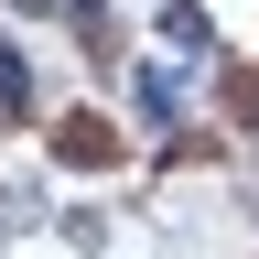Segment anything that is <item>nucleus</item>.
Masks as SVG:
<instances>
[{
    "instance_id": "nucleus-1",
    "label": "nucleus",
    "mask_w": 259,
    "mask_h": 259,
    "mask_svg": "<svg viewBox=\"0 0 259 259\" xmlns=\"http://www.w3.org/2000/svg\"><path fill=\"white\" fill-rule=\"evenodd\" d=\"M162 32H173V44H205V11H194V0H162Z\"/></svg>"
},
{
    "instance_id": "nucleus-2",
    "label": "nucleus",
    "mask_w": 259,
    "mask_h": 259,
    "mask_svg": "<svg viewBox=\"0 0 259 259\" xmlns=\"http://www.w3.org/2000/svg\"><path fill=\"white\" fill-rule=\"evenodd\" d=\"M22 97H32V76H22V54L0 44V108H22Z\"/></svg>"
}]
</instances>
